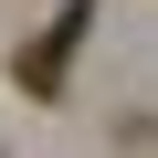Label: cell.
<instances>
[{
    "label": "cell",
    "instance_id": "cell-1",
    "mask_svg": "<svg viewBox=\"0 0 158 158\" xmlns=\"http://www.w3.org/2000/svg\"><path fill=\"white\" fill-rule=\"evenodd\" d=\"M85 32H95V0H63V11L42 21V42L21 53V95H63V63H74Z\"/></svg>",
    "mask_w": 158,
    "mask_h": 158
}]
</instances>
